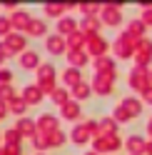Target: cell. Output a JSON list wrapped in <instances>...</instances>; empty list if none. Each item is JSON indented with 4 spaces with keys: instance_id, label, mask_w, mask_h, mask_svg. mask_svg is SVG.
Here are the masks:
<instances>
[{
    "instance_id": "6da1fadb",
    "label": "cell",
    "mask_w": 152,
    "mask_h": 155,
    "mask_svg": "<svg viewBox=\"0 0 152 155\" xmlns=\"http://www.w3.org/2000/svg\"><path fill=\"white\" fill-rule=\"evenodd\" d=\"M142 113V105H140V100H135V98H125L117 108H115V120H132V118H137V115Z\"/></svg>"
},
{
    "instance_id": "7a4b0ae2",
    "label": "cell",
    "mask_w": 152,
    "mask_h": 155,
    "mask_svg": "<svg viewBox=\"0 0 152 155\" xmlns=\"http://www.w3.org/2000/svg\"><path fill=\"white\" fill-rule=\"evenodd\" d=\"M112 80H115V75H97V78H95V93H97V95H112V90H115V88H112Z\"/></svg>"
},
{
    "instance_id": "3957f363",
    "label": "cell",
    "mask_w": 152,
    "mask_h": 155,
    "mask_svg": "<svg viewBox=\"0 0 152 155\" xmlns=\"http://www.w3.org/2000/svg\"><path fill=\"white\" fill-rule=\"evenodd\" d=\"M115 53H117V58H130L132 55V38L130 35H125V33L120 35V40L115 43Z\"/></svg>"
},
{
    "instance_id": "277c9868",
    "label": "cell",
    "mask_w": 152,
    "mask_h": 155,
    "mask_svg": "<svg viewBox=\"0 0 152 155\" xmlns=\"http://www.w3.org/2000/svg\"><path fill=\"white\" fill-rule=\"evenodd\" d=\"M95 148H97V153H102V150H117L120 148V140L117 138H112V135H110V138L105 140V138H97V140H95Z\"/></svg>"
},
{
    "instance_id": "5b68a950",
    "label": "cell",
    "mask_w": 152,
    "mask_h": 155,
    "mask_svg": "<svg viewBox=\"0 0 152 155\" xmlns=\"http://www.w3.org/2000/svg\"><path fill=\"white\" fill-rule=\"evenodd\" d=\"M102 20H105L107 25H117L122 20V15H120L117 8H105V10H102Z\"/></svg>"
},
{
    "instance_id": "8992f818",
    "label": "cell",
    "mask_w": 152,
    "mask_h": 155,
    "mask_svg": "<svg viewBox=\"0 0 152 155\" xmlns=\"http://www.w3.org/2000/svg\"><path fill=\"white\" fill-rule=\"evenodd\" d=\"M127 148L132 155H140L142 150H145V138H140V135H132V138L127 140Z\"/></svg>"
},
{
    "instance_id": "52a82bcc",
    "label": "cell",
    "mask_w": 152,
    "mask_h": 155,
    "mask_svg": "<svg viewBox=\"0 0 152 155\" xmlns=\"http://www.w3.org/2000/svg\"><path fill=\"white\" fill-rule=\"evenodd\" d=\"M137 53H140V55H137L140 65H147V63H150V58H152V43H150V40H147V43H142Z\"/></svg>"
},
{
    "instance_id": "ba28073f",
    "label": "cell",
    "mask_w": 152,
    "mask_h": 155,
    "mask_svg": "<svg viewBox=\"0 0 152 155\" xmlns=\"http://www.w3.org/2000/svg\"><path fill=\"white\" fill-rule=\"evenodd\" d=\"M62 115H65L68 120H78V118H80V105H78V103H65V105H62Z\"/></svg>"
},
{
    "instance_id": "9c48e42d",
    "label": "cell",
    "mask_w": 152,
    "mask_h": 155,
    "mask_svg": "<svg viewBox=\"0 0 152 155\" xmlns=\"http://www.w3.org/2000/svg\"><path fill=\"white\" fill-rule=\"evenodd\" d=\"M90 48H92V50H95L92 55H102V53L107 50V43L102 40L100 35H92V40H90Z\"/></svg>"
},
{
    "instance_id": "30bf717a",
    "label": "cell",
    "mask_w": 152,
    "mask_h": 155,
    "mask_svg": "<svg viewBox=\"0 0 152 155\" xmlns=\"http://www.w3.org/2000/svg\"><path fill=\"white\" fill-rule=\"evenodd\" d=\"M87 130H90L87 125H80V128H75V135H72V140L78 143V145L87 143V138H90V133H87Z\"/></svg>"
},
{
    "instance_id": "8fae6325",
    "label": "cell",
    "mask_w": 152,
    "mask_h": 155,
    "mask_svg": "<svg viewBox=\"0 0 152 155\" xmlns=\"http://www.w3.org/2000/svg\"><path fill=\"white\" fill-rule=\"evenodd\" d=\"M62 80L68 83V85H80V70H78V68H70V70H65Z\"/></svg>"
},
{
    "instance_id": "7c38bea8",
    "label": "cell",
    "mask_w": 152,
    "mask_h": 155,
    "mask_svg": "<svg viewBox=\"0 0 152 155\" xmlns=\"http://www.w3.org/2000/svg\"><path fill=\"white\" fill-rule=\"evenodd\" d=\"M90 90H92V88H90L87 83H85V85H82V83H80V85H75V98H78V100L90 98Z\"/></svg>"
},
{
    "instance_id": "4fadbf2b",
    "label": "cell",
    "mask_w": 152,
    "mask_h": 155,
    "mask_svg": "<svg viewBox=\"0 0 152 155\" xmlns=\"http://www.w3.org/2000/svg\"><path fill=\"white\" fill-rule=\"evenodd\" d=\"M62 45H65V43H62V38H50V40H47V48H50L55 55H60V53H62Z\"/></svg>"
},
{
    "instance_id": "5bb4252c",
    "label": "cell",
    "mask_w": 152,
    "mask_h": 155,
    "mask_svg": "<svg viewBox=\"0 0 152 155\" xmlns=\"http://www.w3.org/2000/svg\"><path fill=\"white\" fill-rule=\"evenodd\" d=\"M70 60H72L75 65H85V63H87V55H85L82 50H72V53H70Z\"/></svg>"
},
{
    "instance_id": "9a60e30c",
    "label": "cell",
    "mask_w": 152,
    "mask_h": 155,
    "mask_svg": "<svg viewBox=\"0 0 152 155\" xmlns=\"http://www.w3.org/2000/svg\"><path fill=\"white\" fill-rule=\"evenodd\" d=\"M60 33H62V38L75 33V20H60Z\"/></svg>"
},
{
    "instance_id": "2e32d148",
    "label": "cell",
    "mask_w": 152,
    "mask_h": 155,
    "mask_svg": "<svg viewBox=\"0 0 152 155\" xmlns=\"http://www.w3.org/2000/svg\"><path fill=\"white\" fill-rule=\"evenodd\" d=\"M97 70H105L107 68V73H115V65H112V60H107V58H97Z\"/></svg>"
},
{
    "instance_id": "e0dca14e",
    "label": "cell",
    "mask_w": 152,
    "mask_h": 155,
    "mask_svg": "<svg viewBox=\"0 0 152 155\" xmlns=\"http://www.w3.org/2000/svg\"><path fill=\"white\" fill-rule=\"evenodd\" d=\"M25 93H27V100H30V103H37V100H40V90H37V88H27Z\"/></svg>"
},
{
    "instance_id": "ac0fdd59",
    "label": "cell",
    "mask_w": 152,
    "mask_h": 155,
    "mask_svg": "<svg viewBox=\"0 0 152 155\" xmlns=\"http://www.w3.org/2000/svg\"><path fill=\"white\" fill-rule=\"evenodd\" d=\"M20 63L30 68V65H35V63H37V55H35V53H27V55H23V60H20Z\"/></svg>"
},
{
    "instance_id": "d6986e66",
    "label": "cell",
    "mask_w": 152,
    "mask_h": 155,
    "mask_svg": "<svg viewBox=\"0 0 152 155\" xmlns=\"http://www.w3.org/2000/svg\"><path fill=\"white\" fill-rule=\"evenodd\" d=\"M30 30H33L30 35H43V30H45V25H43V23H33V25H30Z\"/></svg>"
},
{
    "instance_id": "ffe728a7",
    "label": "cell",
    "mask_w": 152,
    "mask_h": 155,
    "mask_svg": "<svg viewBox=\"0 0 152 155\" xmlns=\"http://www.w3.org/2000/svg\"><path fill=\"white\" fill-rule=\"evenodd\" d=\"M142 98H145L147 103H152V88H147V90H142Z\"/></svg>"
},
{
    "instance_id": "44dd1931",
    "label": "cell",
    "mask_w": 152,
    "mask_h": 155,
    "mask_svg": "<svg viewBox=\"0 0 152 155\" xmlns=\"http://www.w3.org/2000/svg\"><path fill=\"white\" fill-rule=\"evenodd\" d=\"M145 150H147V153L152 155V143H147V145H145Z\"/></svg>"
},
{
    "instance_id": "7402d4cb",
    "label": "cell",
    "mask_w": 152,
    "mask_h": 155,
    "mask_svg": "<svg viewBox=\"0 0 152 155\" xmlns=\"http://www.w3.org/2000/svg\"><path fill=\"white\" fill-rule=\"evenodd\" d=\"M147 133H150V135H152V120H150V125H147Z\"/></svg>"
},
{
    "instance_id": "603a6c76",
    "label": "cell",
    "mask_w": 152,
    "mask_h": 155,
    "mask_svg": "<svg viewBox=\"0 0 152 155\" xmlns=\"http://www.w3.org/2000/svg\"><path fill=\"white\" fill-rule=\"evenodd\" d=\"M90 155H97V153H90Z\"/></svg>"
},
{
    "instance_id": "cb8c5ba5",
    "label": "cell",
    "mask_w": 152,
    "mask_h": 155,
    "mask_svg": "<svg viewBox=\"0 0 152 155\" xmlns=\"http://www.w3.org/2000/svg\"><path fill=\"white\" fill-rule=\"evenodd\" d=\"M150 78H152V73H150Z\"/></svg>"
}]
</instances>
